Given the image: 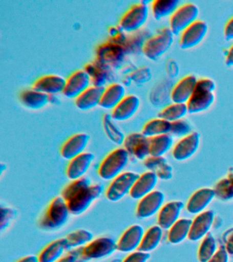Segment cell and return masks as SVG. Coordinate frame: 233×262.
I'll list each match as a JSON object with an SVG mask.
<instances>
[{"label":"cell","mask_w":233,"mask_h":262,"mask_svg":"<svg viewBox=\"0 0 233 262\" xmlns=\"http://www.w3.org/2000/svg\"><path fill=\"white\" fill-rule=\"evenodd\" d=\"M103 192V184H92L90 178L84 177L67 184L63 188L61 196L66 201L71 214L80 216L101 198Z\"/></svg>","instance_id":"1"},{"label":"cell","mask_w":233,"mask_h":262,"mask_svg":"<svg viewBox=\"0 0 233 262\" xmlns=\"http://www.w3.org/2000/svg\"><path fill=\"white\" fill-rule=\"evenodd\" d=\"M66 201L62 196H57L51 201L39 221L40 228L45 231L58 230L68 222L71 215Z\"/></svg>","instance_id":"2"},{"label":"cell","mask_w":233,"mask_h":262,"mask_svg":"<svg viewBox=\"0 0 233 262\" xmlns=\"http://www.w3.org/2000/svg\"><path fill=\"white\" fill-rule=\"evenodd\" d=\"M216 84L214 80L203 78L198 80L195 90L187 102L188 112L191 114L206 112L214 104Z\"/></svg>","instance_id":"3"},{"label":"cell","mask_w":233,"mask_h":262,"mask_svg":"<svg viewBox=\"0 0 233 262\" xmlns=\"http://www.w3.org/2000/svg\"><path fill=\"white\" fill-rule=\"evenodd\" d=\"M72 251L76 253L77 262L79 260L88 261L105 259L118 251L117 242L110 237H97L85 247Z\"/></svg>","instance_id":"4"},{"label":"cell","mask_w":233,"mask_h":262,"mask_svg":"<svg viewBox=\"0 0 233 262\" xmlns=\"http://www.w3.org/2000/svg\"><path fill=\"white\" fill-rule=\"evenodd\" d=\"M130 157L124 147H118L110 151L100 164L98 169L99 177L105 181H112L124 172Z\"/></svg>","instance_id":"5"},{"label":"cell","mask_w":233,"mask_h":262,"mask_svg":"<svg viewBox=\"0 0 233 262\" xmlns=\"http://www.w3.org/2000/svg\"><path fill=\"white\" fill-rule=\"evenodd\" d=\"M174 35L170 28L164 27L152 35L145 42L142 53L150 60L156 61L166 53L174 42Z\"/></svg>","instance_id":"6"},{"label":"cell","mask_w":233,"mask_h":262,"mask_svg":"<svg viewBox=\"0 0 233 262\" xmlns=\"http://www.w3.org/2000/svg\"><path fill=\"white\" fill-rule=\"evenodd\" d=\"M149 15V8L146 2H140L131 6L122 16L119 28L124 32L132 33L142 30Z\"/></svg>","instance_id":"7"},{"label":"cell","mask_w":233,"mask_h":262,"mask_svg":"<svg viewBox=\"0 0 233 262\" xmlns=\"http://www.w3.org/2000/svg\"><path fill=\"white\" fill-rule=\"evenodd\" d=\"M126 56L122 45L110 40L102 43L96 49V60L112 70L119 69Z\"/></svg>","instance_id":"8"},{"label":"cell","mask_w":233,"mask_h":262,"mask_svg":"<svg viewBox=\"0 0 233 262\" xmlns=\"http://www.w3.org/2000/svg\"><path fill=\"white\" fill-rule=\"evenodd\" d=\"M200 10L193 3H186L181 5L170 19V29L175 36L181 35L186 29L198 20Z\"/></svg>","instance_id":"9"},{"label":"cell","mask_w":233,"mask_h":262,"mask_svg":"<svg viewBox=\"0 0 233 262\" xmlns=\"http://www.w3.org/2000/svg\"><path fill=\"white\" fill-rule=\"evenodd\" d=\"M140 174L133 171H124L112 180L105 190V196L110 202H118L130 194L135 182Z\"/></svg>","instance_id":"10"},{"label":"cell","mask_w":233,"mask_h":262,"mask_svg":"<svg viewBox=\"0 0 233 262\" xmlns=\"http://www.w3.org/2000/svg\"><path fill=\"white\" fill-rule=\"evenodd\" d=\"M91 78L89 73L83 70H77L69 76L63 94L70 99H76L83 92L91 87Z\"/></svg>","instance_id":"11"},{"label":"cell","mask_w":233,"mask_h":262,"mask_svg":"<svg viewBox=\"0 0 233 262\" xmlns=\"http://www.w3.org/2000/svg\"><path fill=\"white\" fill-rule=\"evenodd\" d=\"M208 31V26L205 21L196 20L182 32L179 40L180 47L187 50L198 46L205 38Z\"/></svg>","instance_id":"12"},{"label":"cell","mask_w":233,"mask_h":262,"mask_svg":"<svg viewBox=\"0 0 233 262\" xmlns=\"http://www.w3.org/2000/svg\"><path fill=\"white\" fill-rule=\"evenodd\" d=\"M165 195L159 190L154 191L139 200L136 208V216L140 219L151 218L159 213L164 206Z\"/></svg>","instance_id":"13"},{"label":"cell","mask_w":233,"mask_h":262,"mask_svg":"<svg viewBox=\"0 0 233 262\" xmlns=\"http://www.w3.org/2000/svg\"><path fill=\"white\" fill-rule=\"evenodd\" d=\"M130 156L140 161H145L150 157V140L143 133H132L126 136L123 143Z\"/></svg>","instance_id":"14"},{"label":"cell","mask_w":233,"mask_h":262,"mask_svg":"<svg viewBox=\"0 0 233 262\" xmlns=\"http://www.w3.org/2000/svg\"><path fill=\"white\" fill-rule=\"evenodd\" d=\"M145 231L142 225L135 224L128 227L117 241V250L120 253H131L138 251Z\"/></svg>","instance_id":"15"},{"label":"cell","mask_w":233,"mask_h":262,"mask_svg":"<svg viewBox=\"0 0 233 262\" xmlns=\"http://www.w3.org/2000/svg\"><path fill=\"white\" fill-rule=\"evenodd\" d=\"M91 137L87 133H77L69 137L60 148V155L63 159L71 161L85 152Z\"/></svg>","instance_id":"16"},{"label":"cell","mask_w":233,"mask_h":262,"mask_svg":"<svg viewBox=\"0 0 233 262\" xmlns=\"http://www.w3.org/2000/svg\"><path fill=\"white\" fill-rule=\"evenodd\" d=\"M200 135L197 132H192L183 137L175 145L173 150V157L178 161H184L193 157L199 148Z\"/></svg>","instance_id":"17"},{"label":"cell","mask_w":233,"mask_h":262,"mask_svg":"<svg viewBox=\"0 0 233 262\" xmlns=\"http://www.w3.org/2000/svg\"><path fill=\"white\" fill-rule=\"evenodd\" d=\"M95 160V155L91 152L81 154L69 161L66 169L67 177L74 181L85 177Z\"/></svg>","instance_id":"18"},{"label":"cell","mask_w":233,"mask_h":262,"mask_svg":"<svg viewBox=\"0 0 233 262\" xmlns=\"http://www.w3.org/2000/svg\"><path fill=\"white\" fill-rule=\"evenodd\" d=\"M140 98L130 94L112 111L111 116L116 122H124L133 118L140 107Z\"/></svg>","instance_id":"19"},{"label":"cell","mask_w":233,"mask_h":262,"mask_svg":"<svg viewBox=\"0 0 233 262\" xmlns=\"http://www.w3.org/2000/svg\"><path fill=\"white\" fill-rule=\"evenodd\" d=\"M198 79L195 75L185 76L174 86L171 92V99L175 103L187 104L195 90Z\"/></svg>","instance_id":"20"},{"label":"cell","mask_w":233,"mask_h":262,"mask_svg":"<svg viewBox=\"0 0 233 262\" xmlns=\"http://www.w3.org/2000/svg\"><path fill=\"white\" fill-rule=\"evenodd\" d=\"M214 219L215 214L213 211L200 213L192 222L188 238L192 241H198L204 238L211 229Z\"/></svg>","instance_id":"21"},{"label":"cell","mask_w":233,"mask_h":262,"mask_svg":"<svg viewBox=\"0 0 233 262\" xmlns=\"http://www.w3.org/2000/svg\"><path fill=\"white\" fill-rule=\"evenodd\" d=\"M65 84L66 79L62 76L48 75L36 79L32 85V88L48 95H56L63 93Z\"/></svg>","instance_id":"22"},{"label":"cell","mask_w":233,"mask_h":262,"mask_svg":"<svg viewBox=\"0 0 233 262\" xmlns=\"http://www.w3.org/2000/svg\"><path fill=\"white\" fill-rule=\"evenodd\" d=\"M158 180L156 174L152 171H149L141 174L130 192L131 198L135 200H140L148 195L154 191Z\"/></svg>","instance_id":"23"},{"label":"cell","mask_w":233,"mask_h":262,"mask_svg":"<svg viewBox=\"0 0 233 262\" xmlns=\"http://www.w3.org/2000/svg\"><path fill=\"white\" fill-rule=\"evenodd\" d=\"M152 36L149 30L142 29L137 32L126 33L122 46L126 55H139L142 53L145 42Z\"/></svg>","instance_id":"24"},{"label":"cell","mask_w":233,"mask_h":262,"mask_svg":"<svg viewBox=\"0 0 233 262\" xmlns=\"http://www.w3.org/2000/svg\"><path fill=\"white\" fill-rule=\"evenodd\" d=\"M126 88L120 83H112L105 88L99 106L104 110H113L126 96Z\"/></svg>","instance_id":"25"},{"label":"cell","mask_w":233,"mask_h":262,"mask_svg":"<svg viewBox=\"0 0 233 262\" xmlns=\"http://www.w3.org/2000/svg\"><path fill=\"white\" fill-rule=\"evenodd\" d=\"M184 204L181 202H171L164 205L159 211L158 225L163 229H170L178 221Z\"/></svg>","instance_id":"26"},{"label":"cell","mask_w":233,"mask_h":262,"mask_svg":"<svg viewBox=\"0 0 233 262\" xmlns=\"http://www.w3.org/2000/svg\"><path fill=\"white\" fill-rule=\"evenodd\" d=\"M84 70L91 77L93 85L98 87L105 88L106 84L109 83L114 77L112 69L96 59L86 65Z\"/></svg>","instance_id":"27"},{"label":"cell","mask_w":233,"mask_h":262,"mask_svg":"<svg viewBox=\"0 0 233 262\" xmlns=\"http://www.w3.org/2000/svg\"><path fill=\"white\" fill-rule=\"evenodd\" d=\"M216 196L215 190L210 188H202L197 190L190 198L187 204V210L191 214L203 212Z\"/></svg>","instance_id":"28"},{"label":"cell","mask_w":233,"mask_h":262,"mask_svg":"<svg viewBox=\"0 0 233 262\" xmlns=\"http://www.w3.org/2000/svg\"><path fill=\"white\" fill-rule=\"evenodd\" d=\"M105 88L92 85L75 100V105L81 111H89L99 106Z\"/></svg>","instance_id":"29"},{"label":"cell","mask_w":233,"mask_h":262,"mask_svg":"<svg viewBox=\"0 0 233 262\" xmlns=\"http://www.w3.org/2000/svg\"><path fill=\"white\" fill-rule=\"evenodd\" d=\"M19 100L26 108L38 110L50 103V95L32 88L23 90L19 94Z\"/></svg>","instance_id":"30"},{"label":"cell","mask_w":233,"mask_h":262,"mask_svg":"<svg viewBox=\"0 0 233 262\" xmlns=\"http://www.w3.org/2000/svg\"><path fill=\"white\" fill-rule=\"evenodd\" d=\"M68 251L66 239H57L48 244L38 255L39 262H56Z\"/></svg>","instance_id":"31"},{"label":"cell","mask_w":233,"mask_h":262,"mask_svg":"<svg viewBox=\"0 0 233 262\" xmlns=\"http://www.w3.org/2000/svg\"><path fill=\"white\" fill-rule=\"evenodd\" d=\"M144 166L150 171L156 174L159 179L171 180L173 176V167L165 158L149 157L144 161Z\"/></svg>","instance_id":"32"},{"label":"cell","mask_w":233,"mask_h":262,"mask_svg":"<svg viewBox=\"0 0 233 262\" xmlns=\"http://www.w3.org/2000/svg\"><path fill=\"white\" fill-rule=\"evenodd\" d=\"M163 237V229L159 225H154L145 231L139 251L150 253L160 245Z\"/></svg>","instance_id":"33"},{"label":"cell","mask_w":233,"mask_h":262,"mask_svg":"<svg viewBox=\"0 0 233 262\" xmlns=\"http://www.w3.org/2000/svg\"><path fill=\"white\" fill-rule=\"evenodd\" d=\"M179 0H155L151 4L153 15L157 20L173 15L179 7Z\"/></svg>","instance_id":"34"},{"label":"cell","mask_w":233,"mask_h":262,"mask_svg":"<svg viewBox=\"0 0 233 262\" xmlns=\"http://www.w3.org/2000/svg\"><path fill=\"white\" fill-rule=\"evenodd\" d=\"M172 123L162 118H157L149 120L144 124L142 133L145 136L151 137L171 134Z\"/></svg>","instance_id":"35"},{"label":"cell","mask_w":233,"mask_h":262,"mask_svg":"<svg viewBox=\"0 0 233 262\" xmlns=\"http://www.w3.org/2000/svg\"><path fill=\"white\" fill-rule=\"evenodd\" d=\"M193 221L191 219H179L173 227L170 229L168 241L170 243L177 245L185 241L189 236L190 229Z\"/></svg>","instance_id":"36"},{"label":"cell","mask_w":233,"mask_h":262,"mask_svg":"<svg viewBox=\"0 0 233 262\" xmlns=\"http://www.w3.org/2000/svg\"><path fill=\"white\" fill-rule=\"evenodd\" d=\"M65 238L66 239L68 251H72L85 247L91 243L94 239V235L87 229H79L69 233Z\"/></svg>","instance_id":"37"},{"label":"cell","mask_w":233,"mask_h":262,"mask_svg":"<svg viewBox=\"0 0 233 262\" xmlns=\"http://www.w3.org/2000/svg\"><path fill=\"white\" fill-rule=\"evenodd\" d=\"M150 156L162 157L173 147L174 139L171 135H163L149 138Z\"/></svg>","instance_id":"38"},{"label":"cell","mask_w":233,"mask_h":262,"mask_svg":"<svg viewBox=\"0 0 233 262\" xmlns=\"http://www.w3.org/2000/svg\"><path fill=\"white\" fill-rule=\"evenodd\" d=\"M103 126L108 139L118 145H123L125 135L116 124L111 114H106L103 117Z\"/></svg>","instance_id":"39"},{"label":"cell","mask_w":233,"mask_h":262,"mask_svg":"<svg viewBox=\"0 0 233 262\" xmlns=\"http://www.w3.org/2000/svg\"><path fill=\"white\" fill-rule=\"evenodd\" d=\"M188 112L187 104L173 102L165 106L158 114V118L168 121L170 122L183 120Z\"/></svg>","instance_id":"40"},{"label":"cell","mask_w":233,"mask_h":262,"mask_svg":"<svg viewBox=\"0 0 233 262\" xmlns=\"http://www.w3.org/2000/svg\"><path fill=\"white\" fill-rule=\"evenodd\" d=\"M217 251L216 239L211 234L208 233L204 237L199 248L198 260L200 262H208L214 257Z\"/></svg>","instance_id":"41"},{"label":"cell","mask_w":233,"mask_h":262,"mask_svg":"<svg viewBox=\"0 0 233 262\" xmlns=\"http://www.w3.org/2000/svg\"><path fill=\"white\" fill-rule=\"evenodd\" d=\"M216 196L222 200L233 198V169L230 170L228 178L220 180L215 188Z\"/></svg>","instance_id":"42"},{"label":"cell","mask_w":233,"mask_h":262,"mask_svg":"<svg viewBox=\"0 0 233 262\" xmlns=\"http://www.w3.org/2000/svg\"><path fill=\"white\" fill-rule=\"evenodd\" d=\"M17 210L11 207L3 206L0 208V230H7L17 218Z\"/></svg>","instance_id":"43"},{"label":"cell","mask_w":233,"mask_h":262,"mask_svg":"<svg viewBox=\"0 0 233 262\" xmlns=\"http://www.w3.org/2000/svg\"><path fill=\"white\" fill-rule=\"evenodd\" d=\"M128 77L130 78L131 82H134L136 85H143L150 81L152 78V73L149 68L143 67L131 72Z\"/></svg>","instance_id":"44"},{"label":"cell","mask_w":233,"mask_h":262,"mask_svg":"<svg viewBox=\"0 0 233 262\" xmlns=\"http://www.w3.org/2000/svg\"><path fill=\"white\" fill-rule=\"evenodd\" d=\"M192 133V127L185 120H181L172 122L171 134L174 136L183 138Z\"/></svg>","instance_id":"45"},{"label":"cell","mask_w":233,"mask_h":262,"mask_svg":"<svg viewBox=\"0 0 233 262\" xmlns=\"http://www.w3.org/2000/svg\"><path fill=\"white\" fill-rule=\"evenodd\" d=\"M151 254L139 251L132 252L129 253L122 262H148L150 259Z\"/></svg>","instance_id":"46"},{"label":"cell","mask_w":233,"mask_h":262,"mask_svg":"<svg viewBox=\"0 0 233 262\" xmlns=\"http://www.w3.org/2000/svg\"><path fill=\"white\" fill-rule=\"evenodd\" d=\"M229 253L224 248H220L208 262H228Z\"/></svg>","instance_id":"47"},{"label":"cell","mask_w":233,"mask_h":262,"mask_svg":"<svg viewBox=\"0 0 233 262\" xmlns=\"http://www.w3.org/2000/svg\"><path fill=\"white\" fill-rule=\"evenodd\" d=\"M166 72L171 77H176L179 75V65L174 59H171L166 64Z\"/></svg>","instance_id":"48"},{"label":"cell","mask_w":233,"mask_h":262,"mask_svg":"<svg viewBox=\"0 0 233 262\" xmlns=\"http://www.w3.org/2000/svg\"><path fill=\"white\" fill-rule=\"evenodd\" d=\"M224 38L227 41L233 40V16L226 23L224 28Z\"/></svg>","instance_id":"49"},{"label":"cell","mask_w":233,"mask_h":262,"mask_svg":"<svg viewBox=\"0 0 233 262\" xmlns=\"http://www.w3.org/2000/svg\"><path fill=\"white\" fill-rule=\"evenodd\" d=\"M56 262H77V256L74 251H71Z\"/></svg>","instance_id":"50"},{"label":"cell","mask_w":233,"mask_h":262,"mask_svg":"<svg viewBox=\"0 0 233 262\" xmlns=\"http://www.w3.org/2000/svg\"><path fill=\"white\" fill-rule=\"evenodd\" d=\"M226 64L229 67H233V45L227 51L226 54Z\"/></svg>","instance_id":"51"},{"label":"cell","mask_w":233,"mask_h":262,"mask_svg":"<svg viewBox=\"0 0 233 262\" xmlns=\"http://www.w3.org/2000/svg\"><path fill=\"white\" fill-rule=\"evenodd\" d=\"M16 262H39L38 256L30 255L21 258Z\"/></svg>","instance_id":"52"},{"label":"cell","mask_w":233,"mask_h":262,"mask_svg":"<svg viewBox=\"0 0 233 262\" xmlns=\"http://www.w3.org/2000/svg\"><path fill=\"white\" fill-rule=\"evenodd\" d=\"M226 249L230 255H233V233L227 241Z\"/></svg>","instance_id":"53"},{"label":"cell","mask_w":233,"mask_h":262,"mask_svg":"<svg viewBox=\"0 0 233 262\" xmlns=\"http://www.w3.org/2000/svg\"><path fill=\"white\" fill-rule=\"evenodd\" d=\"M59 100L56 95H50V103H58Z\"/></svg>","instance_id":"54"},{"label":"cell","mask_w":233,"mask_h":262,"mask_svg":"<svg viewBox=\"0 0 233 262\" xmlns=\"http://www.w3.org/2000/svg\"><path fill=\"white\" fill-rule=\"evenodd\" d=\"M6 169H7V166H6L4 163H1V166H0V173L3 174L4 171H5Z\"/></svg>","instance_id":"55"},{"label":"cell","mask_w":233,"mask_h":262,"mask_svg":"<svg viewBox=\"0 0 233 262\" xmlns=\"http://www.w3.org/2000/svg\"><path fill=\"white\" fill-rule=\"evenodd\" d=\"M122 260H120L119 259H113L112 260V261H111V262H122Z\"/></svg>","instance_id":"56"}]
</instances>
